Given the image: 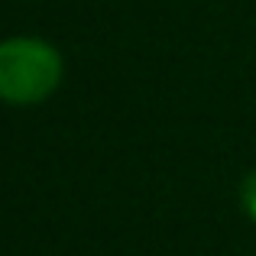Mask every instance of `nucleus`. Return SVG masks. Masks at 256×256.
Returning a JSON list of instances; mask_svg holds the SVG:
<instances>
[{"label": "nucleus", "mask_w": 256, "mask_h": 256, "mask_svg": "<svg viewBox=\"0 0 256 256\" xmlns=\"http://www.w3.org/2000/svg\"><path fill=\"white\" fill-rule=\"evenodd\" d=\"M62 82V58L42 39H6L0 42V98L10 104L46 100Z\"/></svg>", "instance_id": "1"}, {"label": "nucleus", "mask_w": 256, "mask_h": 256, "mask_svg": "<svg viewBox=\"0 0 256 256\" xmlns=\"http://www.w3.org/2000/svg\"><path fill=\"white\" fill-rule=\"evenodd\" d=\"M240 201H244L246 214L256 220V172H250L244 178V185H240Z\"/></svg>", "instance_id": "2"}]
</instances>
